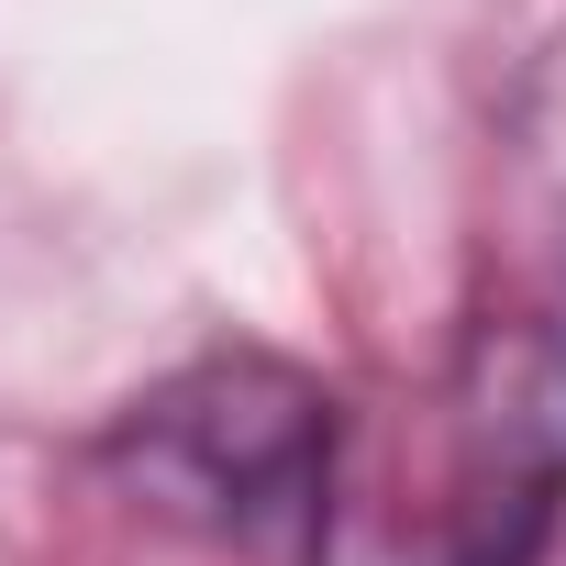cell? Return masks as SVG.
<instances>
[{"instance_id": "6da1fadb", "label": "cell", "mask_w": 566, "mask_h": 566, "mask_svg": "<svg viewBox=\"0 0 566 566\" xmlns=\"http://www.w3.org/2000/svg\"><path fill=\"white\" fill-rule=\"evenodd\" d=\"M566 500V367L511 345L444 367L411 411L345 422L312 566H533Z\"/></svg>"}, {"instance_id": "7a4b0ae2", "label": "cell", "mask_w": 566, "mask_h": 566, "mask_svg": "<svg viewBox=\"0 0 566 566\" xmlns=\"http://www.w3.org/2000/svg\"><path fill=\"white\" fill-rule=\"evenodd\" d=\"M345 411L277 356H200L167 389H145L112 433V467L167 511L200 522L244 555H290L312 566L323 489H334Z\"/></svg>"}]
</instances>
